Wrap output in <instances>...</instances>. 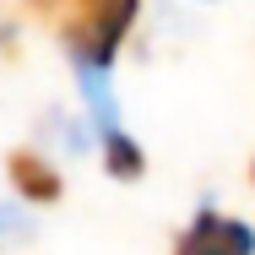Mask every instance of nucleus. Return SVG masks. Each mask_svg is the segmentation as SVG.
Instances as JSON below:
<instances>
[{
    "instance_id": "1",
    "label": "nucleus",
    "mask_w": 255,
    "mask_h": 255,
    "mask_svg": "<svg viewBox=\"0 0 255 255\" xmlns=\"http://www.w3.org/2000/svg\"><path fill=\"white\" fill-rule=\"evenodd\" d=\"M33 5L60 27V44L76 71H109L141 11V0H33Z\"/></svg>"
},
{
    "instance_id": "2",
    "label": "nucleus",
    "mask_w": 255,
    "mask_h": 255,
    "mask_svg": "<svg viewBox=\"0 0 255 255\" xmlns=\"http://www.w3.org/2000/svg\"><path fill=\"white\" fill-rule=\"evenodd\" d=\"M174 255H255V228L239 223V217H223V212L201 206L190 217V228L179 234Z\"/></svg>"
},
{
    "instance_id": "3",
    "label": "nucleus",
    "mask_w": 255,
    "mask_h": 255,
    "mask_svg": "<svg viewBox=\"0 0 255 255\" xmlns=\"http://www.w3.org/2000/svg\"><path fill=\"white\" fill-rule=\"evenodd\" d=\"M5 174H11L16 196H27V201H60V174L38 152H11L5 157Z\"/></svg>"
},
{
    "instance_id": "4",
    "label": "nucleus",
    "mask_w": 255,
    "mask_h": 255,
    "mask_svg": "<svg viewBox=\"0 0 255 255\" xmlns=\"http://www.w3.org/2000/svg\"><path fill=\"white\" fill-rule=\"evenodd\" d=\"M103 168H109L114 179H141V174H147V152L114 125V130H103Z\"/></svg>"
},
{
    "instance_id": "5",
    "label": "nucleus",
    "mask_w": 255,
    "mask_h": 255,
    "mask_svg": "<svg viewBox=\"0 0 255 255\" xmlns=\"http://www.w3.org/2000/svg\"><path fill=\"white\" fill-rule=\"evenodd\" d=\"M33 228H27V212L22 206H0V250H11V245H22Z\"/></svg>"
},
{
    "instance_id": "6",
    "label": "nucleus",
    "mask_w": 255,
    "mask_h": 255,
    "mask_svg": "<svg viewBox=\"0 0 255 255\" xmlns=\"http://www.w3.org/2000/svg\"><path fill=\"white\" fill-rule=\"evenodd\" d=\"M250 174H255V168H250Z\"/></svg>"
}]
</instances>
